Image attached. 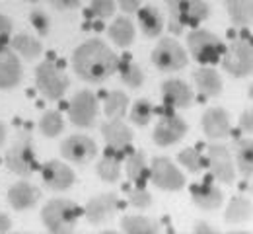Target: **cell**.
Here are the masks:
<instances>
[{
	"mask_svg": "<svg viewBox=\"0 0 253 234\" xmlns=\"http://www.w3.org/2000/svg\"><path fill=\"white\" fill-rule=\"evenodd\" d=\"M195 84L201 92V96H207V98H216L222 92V80L218 76L216 70L212 68H199L195 74Z\"/></svg>",
	"mask_w": 253,
	"mask_h": 234,
	"instance_id": "obj_22",
	"label": "cell"
},
{
	"mask_svg": "<svg viewBox=\"0 0 253 234\" xmlns=\"http://www.w3.org/2000/svg\"><path fill=\"white\" fill-rule=\"evenodd\" d=\"M12 35V20L0 14V39H8Z\"/></svg>",
	"mask_w": 253,
	"mask_h": 234,
	"instance_id": "obj_42",
	"label": "cell"
},
{
	"mask_svg": "<svg viewBox=\"0 0 253 234\" xmlns=\"http://www.w3.org/2000/svg\"><path fill=\"white\" fill-rule=\"evenodd\" d=\"M209 166L212 170V176L218 178L224 184L234 182V162L224 144H211L209 146Z\"/></svg>",
	"mask_w": 253,
	"mask_h": 234,
	"instance_id": "obj_14",
	"label": "cell"
},
{
	"mask_svg": "<svg viewBox=\"0 0 253 234\" xmlns=\"http://www.w3.org/2000/svg\"><path fill=\"white\" fill-rule=\"evenodd\" d=\"M191 197L193 201L201 207V209H207V211H212V209H218L222 205V191L209 180L205 184H197L191 187Z\"/></svg>",
	"mask_w": 253,
	"mask_h": 234,
	"instance_id": "obj_21",
	"label": "cell"
},
{
	"mask_svg": "<svg viewBox=\"0 0 253 234\" xmlns=\"http://www.w3.org/2000/svg\"><path fill=\"white\" fill-rule=\"evenodd\" d=\"M150 180L156 187L166 191H179L185 186L183 174L177 170L175 164H171L169 158H154L150 168Z\"/></svg>",
	"mask_w": 253,
	"mask_h": 234,
	"instance_id": "obj_10",
	"label": "cell"
},
{
	"mask_svg": "<svg viewBox=\"0 0 253 234\" xmlns=\"http://www.w3.org/2000/svg\"><path fill=\"white\" fill-rule=\"evenodd\" d=\"M121 229H123V233H130V234H154V233H158L156 223H152V221H150V219H146V217H138V215L125 217V219L121 221Z\"/></svg>",
	"mask_w": 253,
	"mask_h": 234,
	"instance_id": "obj_31",
	"label": "cell"
},
{
	"mask_svg": "<svg viewBox=\"0 0 253 234\" xmlns=\"http://www.w3.org/2000/svg\"><path fill=\"white\" fill-rule=\"evenodd\" d=\"M126 176L136 184L142 186L146 178V156L144 152H132L126 160Z\"/></svg>",
	"mask_w": 253,
	"mask_h": 234,
	"instance_id": "obj_33",
	"label": "cell"
},
{
	"mask_svg": "<svg viewBox=\"0 0 253 234\" xmlns=\"http://www.w3.org/2000/svg\"><path fill=\"white\" fill-rule=\"evenodd\" d=\"M152 63L162 70V72H171L179 70L187 65V53L175 39H162L156 49L152 51Z\"/></svg>",
	"mask_w": 253,
	"mask_h": 234,
	"instance_id": "obj_9",
	"label": "cell"
},
{
	"mask_svg": "<svg viewBox=\"0 0 253 234\" xmlns=\"http://www.w3.org/2000/svg\"><path fill=\"white\" fill-rule=\"evenodd\" d=\"M12 49H14L18 55H22L24 59L32 61V59L41 55V49H43V47H41L39 39H35L32 35L18 34L16 37H12Z\"/></svg>",
	"mask_w": 253,
	"mask_h": 234,
	"instance_id": "obj_28",
	"label": "cell"
},
{
	"mask_svg": "<svg viewBox=\"0 0 253 234\" xmlns=\"http://www.w3.org/2000/svg\"><path fill=\"white\" fill-rule=\"evenodd\" d=\"M97 98L94 96V92L90 90H80L72 96V100L68 103V117L76 127L88 129L95 123L97 117Z\"/></svg>",
	"mask_w": 253,
	"mask_h": 234,
	"instance_id": "obj_7",
	"label": "cell"
},
{
	"mask_svg": "<svg viewBox=\"0 0 253 234\" xmlns=\"http://www.w3.org/2000/svg\"><path fill=\"white\" fill-rule=\"evenodd\" d=\"M117 205H119V201H117L115 193H101V195L88 201L84 213L92 225H101L115 215Z\"/></svg>",
	"mask_w": 253,
	"mask_h": 234,
	"instance_id": "obj_15",
	"label": "cell"
},
{
	"mask_svg": "<svg viewBox=\"0 0 253 234\" xmlns=\"http://www.w3.org/2000/svg\"><path fill=\"white\" fill-rule=\"evenodd\" d=\"M128 201H130V205L136 207V209H148V207L152 205V195H150L142 186H138V187H134V189L130 191Z\"/></svg>",
	"mask_w": 253,
	"mask_h": 234,
	"instance_id": "obj_38",
	"label": "cell"
},
{
	"mask_svg": "<svg viewBox=\"0 0 253 234\" xmlns=\"http://www.w3.org/2000/svg\"><path fill=\"white\" fill-rule=\"evenodd\" d=\"M119 74H121V80L125 82L128 88H138L142 86L144 82V72L138 65H134L130 59H125V61H119Z\"/></svg>",
	"mask_w": 253,
	"mask_h": 234,
	"instance_id": "obj_32",
	"label": "cell"
},
{
	"mask_svg": "<svg viewBox=\"0 0 253 234\" xmlns=\"http://www.w3.org/2000/svg\"><path fill=\"white\" fill-rule=\"evenodd\" d=\"M252 191H253V187H252Z\"/></svg>",
	"mask_w": 253,
	"mask_h": 234,
	"instance_id": "obj_49",
	"label": "cell"
},
{
	"mask_svg": "<svg viewBox=\"0 0 253 234\" xmlns=\"http://www.w3.org/2000/svg\"><path fill=\"white\" fill-rule=\"evenodd\" d=\"M35 84L47 100H59L68 88V78L55 61H43L35 70Z\"/></svg>",
	"mask_w": 253,
	"mask_h": 234,
	"instance_id": "obj_4",
	"label": "cell"
},
{
	"mask_svg": "<svg viewBox=\"0 0 253 234\" xmlns=\"http://www.w3.org/2000/svg\"><path fill=\"white\" fill-rule=\"evenodd\" d=\"M177 158H179V162L187 168L189 172H193V174H197L201 168L205 166V164H203V156H201V152H199L197 148H185L183 152H179Z\"/></svg>",
	"mask_w": 253,
	"mask_h": 234,
	"instance_id": "obj_36",
	"label": "cell"
},
{
	"mask_svg": "<svg viewBox=\"0 0 253 234\" xmlns=\"http://www.w3.org/2000/svg\"><path fill=\"white\" fill-rule=\"evenodd\" d=\"M234 24L248 26L253 22V0H224Z\"/></svg>",
	"mask_w": 253,
	"mask_h": 234,
	"instance_id": "obj_27",
	"label": "cell"
},
{
	"mask_svg": "<svg viewBox=\"0 0 253 234\" xmlns=\"http://www.w3.org/2000/svg\"><path fill=\"white\" fill-rule=\"evenodd\" d=\"M6 166L10 172L26 178L35 170V154H33V140L28 133H24L6 152Z\"/></svg>",
	"mask_w": 253,
	"mask_h": 234,
	"instance_id": "obj_6",
	"label": "cell"
},
{
	"mask_svg": "<svg viewBox=\"0 0 253 234\" xmlns=\"http://www.w3.org/2000/svg\"><path fill=\"white\" fill-rule=\"evenodd\" d=\"M82 0H49V4L57 10H74L80 6Z\"/></svg>",
	"mask_w": 253,
	"mask_h": 234,
	"instance_id": "obj_40",
	"label": "cell"
},
{
	"mask_svg": "<svg viewBox=\"0 0 253 234\" xmlns=\"http://www.w3.org/2000/svg\"><path fill=\"white\" fill-rule=\"evenodd\" d=\"M107 34H109V39L115 45H119V47L125 49V47H128L132 43V39H134V26H132V22L128 18H117L109 26Z\"/></svg>",
	"mask_w": 253,
	"mask_h": 234,
	"instance_id": "obj_25",
	"label": "cell"
},
{
	"mask_svg": "<svg viewBox=\"0 0 253 234\" xmlns=\"http://www.w3.org/2000/svg\"><path fill=\"white\" fill-rule=\"evenodd\" d=\"M252 217H253V205L246 197H234V199L230 201L226 213H224L226 223H234V225L246 223Z\"/></svg>",
	"mask_w": 253,
	"mask_h": 234,
	"instance_id": "obj_26",
	"label": "cell"
},
{
	"mask_svg": "<svg viewBox=\"0 0 253 234\" xmlns=\"http://www.w3.org/2000/svg\"><path fill=\"white\" fill-rule=\"evenodd\" d=\"M101 135H103L109 148L121 150V152H125V148H128V144L132 140V131L126 127L125 123H121V119L105 121L101 125Z\"/></svg>",
	"mask_w": 253,
	"mask_h": 234,
	"instance_id": "obj_18",
	"label": "cell"
},
{
	"mask_svg": "<svg viewBox=\"0 0 253 234\" xmlns=\"http://www.w3.org/2000/svg\"><path fill=\"white\" fill-rule=\"evenodd\" d=\"M61 152L66 160L74 164H88L97 152L95 142L86 135H72L64 139L61 144Z\"/></svg>",
	"mask_w": 253,
	"mask_h": 234,
	"instance_id": "obj_11",
	"label": "cell"
},
{
	"mask_svg": "<svg viewBox=\"0 0 253 234\" xmlns=\"http://www.w3.org/2000/svg\"><path fill=\"white\" fill-rule=\"evenodd\" d=\"M250 96L253 98V84H252V88H250Z\"/></svg>",
	"mask_w": 253,
	"mask_h": 234,
	"instance_id": "obj_47",
	"label": "cell"
},
{
	"mask_svg": "<svg viewBox=\"0 0 253 234\" xmlns=\"http://www.w3.org/2000/svg\"><path fill=\"white\" fill-rule=\"evenodd\" d=\"M162 98L164 103L171 109L189 107L193 101V92L183 80H168L162 86Z\"/></svg>",
	"mask_w": 253,
	"mask_h": 234,
	"instance_id": "obj_17",
	"label": "cell"
},
{
	"mask_svg": "<svg viewBox=\"0 0 253 234\" xmlns=\"http://www.w3.org/2000/svg\"><path fill=\"white\" fill-rule=\"evenodd\" d=\"M41 174H43L45 186L53 191H64L74 184V172L59 160H49L43 166Z\"/></svg>",
	"mask_w": 253,
	"mask_h": 234,
	"instance_id": "obj_13",
	"label": "cell"
},
{
	"mask_svg": "<svg viewBox=\"0 0 253 234\" xmlns=\"http://www.w3.org/2000/svg\"><path fill=\"white\" fill-rule=\"evenodd\" d=\"M22 63L12 51H0V90L16 88L22 82Z\"/></svg>",
	"mask_w": 253,
	"mask_h": 234,
	"instance_id": "obj_16",
	"label": "cell"
},
{
	"mask_svg": "<svg viewBox=\"0 0 253 234\" xmlns=\"http://www.w3.org/2000/svg\"><path fill=\"white\" fill-rule=\"evenodd\" d=\"M187 45L193 59L201 65H214L224 57V43L214 34L207 30H195L187 37Z\"/></svg>",
	"mask_w": 253,
	"mask_h": 234,
	"instance_id": "obj_3",
	"label": "cell"
},
{
	"mask_svg": "<svg viewBox=\"0 0 253 234\" xmlns=\"http://www.w3.org/2000/svg\"><path fill=\"white\" fill-rule=\"evenodd\" d=\"M195 233H212V229H209L207 223H197L195 225Z\"/></svg>",
	"mask_w": 253,
	"mask_h": 234,
	"instance_id": "obj_45",
	"label": "cell"
},
{
	"mask_svg": "<svg viewBox=\"0 0 253 234\" xmlns=\"http://www.w3.org/2000/svg\"><path fill=\"white\" fill-rule=\"evenodd\" d=\"M72 67L86 82H103L117 72L119 59L101 39H90L74 51Z\"/></svg>",
	"mask_w": 253,
	"mask_h": 234,
	"instance_id": "obj_1",
	"label": "cell"
},
{
	"mask_svg": "<svg viewBox=\"0 0 253 234\" xmlns=\"http://www.w3.org/2000/svg\"><path fill=\"white\" fill-rule=\"evenodd\" d=\"M128 107V98H126L123 92L119 90H113L105 96V101H103V111L109 119H119L123 117Z\"/></svg>",
	"mask_w": 253,
	"mask_h": 234,
	"instance_id": "obj_30",
	"label": "cell"
},
{
	"mask_svg": "<svg viewBox=\"0 0 253 234\" xmlns=\"http://www.w3.org/2000/svg\"><path fill=\"white\" fill-rule=\"evenodd\" d=\"M169 8V20L185 26H199L209 16V4L203 0H166Z\"/></svg>",
	"mask_w": 253,
	"mask_h": 234,
	"instance_id": "obj_8",
	"label": "cell"
},
{
	"mask_svg": "<svg viewBox=\"0 0 253 234\" xmlns=\"http://www.w3.org/2000/svg\"><path fill=\"white\" fill-rule=\"evenodd\" d=\"M240 127L246 133H253V109H246L240 117Z\"/></svg>",
	"mask_w": 253,
	"mask_h": 234,
	"instance_id": "obj_41",
	"label": "cell"
},
{
	"mask_svg": "<svg viewBox=\"0 0 253 234\" xmlns=\"http://www.w3.org/2000/svg\"><path fill=\"white\" fill-rule=\"evenodd\" d=\"M140 2H142V0H119V6H121V10H123V12L132 14V12H136V10H138Z\"/></svg>",
	"mask_w": 253,
	"mask_h": 234,
	"instance_id": "obj_43",
	"label": "cell"
},
{
	"mask_svg": "<svg viewBox=\"0 0 253 234\" xmlns=\"http://www.w3.org/2000/svg\"><path fill=\"white\" fill-rule=\"evenodd\" d=\"M236 162L244 178L253 176V139H244L236 144Z\"/></svg>",
	"mask_w": 253,
	"mask_h": 234,
	"instance_id": "obj_29",
	"label": "cell"
},
{
	"mask_svg": "<svg viewBox=\"0 0 253 234\" xmlns=\"http://www.w3.org/2000/svg\"><path fill=\"white\" fill-rule=\"evenodd\" d=\"M4 140H6V127H4L2 123H0V148H2Z\"/></svg>",
	"mask_w": 253,
	"mask_h": 234,
	"instance_id": "obj_46",
	"label": "cell"
},
{
	"mask_svg": "<svg viewBox=\"0 0 253 234\" xmlns=\"http://www.w3.org/2000/svg\"><path fill=\"white\" fill-rule=\"evenodd\" d=\"M12 229V221L6 213H0V233H10Z\"/></svg>",
	"mask_w": 253,
	"mask_h": 234,
	"instance_id": "obj_44",
	"label": "cell"
},
{
	"mask_svg": "<svg viewBox=\"0 0 253 234\" xmlns=\"http://www.w3.org/2000/svg\"><path fill=\"white\" fill-rule=\"evenodd\" d=\"M30 22L35 28V32L39 35H47L49 34V16L43 12V10H35L30 14Z\"/></svg>",
	"mask_w": 253,
	"mask_h": 234,
	"instance_id": "obj_39",
	"label": "cell"
},
{
	"mask_svg": "<svg viewBox=\"0 0 253 234\" xmlns=\"http://www.w3.org/2000/svg\"><path fill=\"white\" fill-rule=\"evenodd\" d=\"M121 158H123V152L121 150L109 148L105 152V156L97 164V176L103 182H111V184L117 182L119 176H121Z\"/></svg>",
	"mask_w": 253,
	"mask_h": 234,
	"instance_id": "obj_23",
	"label": "cell"
},
{
	"mask_svg": "<svg viewBox=\"0 0 253 234\" xmlns=\"http://www.w3.org/2000/svg\"><path fill=\"white\" fill-rule=\"evenodd\" d=\"M82 209L68 199L49 201L41 211V221L49 233L64 234L72 233L76 227V221L80 217Z\"/></svg>",
	"mask_w": 253,
	"mask_h": 234,
	"instance_id": "obj_2",
	"label": "cell"
},
{
	"mask_svg": "<svg viewBox=\"0 0 253 234\" xmlns=\"http://www.w3.org/2000/svg\"><path fill=\"white\" fill-rule=\"evenodd\" d=\"M115 12V2L113 0H92L90 2V14L95 18H109Z\"/></svg>",
	"mask_w": 253,
	"mask_h": 234,
	"instance_id": "obj_37",
	"label": "cell"
},
{
	"mask_svg": "<svg viewBox=\"0 0 253 234\" xmlns=\"http://www.w3.org/2000/svg\"><path fill=\"white\" fill-rule=\"evenodd\" d=\"M138 24H140V30L144 32V35H148V37H156L164 30V18H162L158 8H154V6L140 8Z\"/></svg>",
	"mask_w": 253,
	"mask_h": 234,
	"instance_id": "obj_24",
	"label": "cell"
},
{
	"mask_svg": "<svg viewBox=\"0 0 253 234\" xmlns=\"http://www.w3.org/2000/svg\"><path fill=\"white\" fill-rule=\"evenodd\" d=\"M152 105H150V101L148 100H138L134 105H132V111H130V121L134 123V125H138V127H144V125H148L150 123V119H152Z\"/></svg>",
	"mask_w": 253,
	"mask_h": 234,
	"instance_id": "obj_35",
	"label": "cell"
},
{
	"mask_svg": "<svg viewBox=\"0 0 253 234\" xmlns=\"http://www.w3.org/2000/svg\"><path fill=\"white\" fill-rule=\"evenodd\" d=\"M222 67L232 76L242 78L253 72V43L250 41H234L228 51H224Z\"/></svg>",
	"mask_w": 253,
	"mask_h": 234,
	"instance_id": "obj_5",
	"label": "cell"
},
{
	"mask_svg": "<svg viewBox=\"0 0 253 234\" xmlns=\"http://www.w3.org/2000/svg\"><path fill=\"white\" fill-rule=\"evenodd\" d=\"M39 197H41L39 189L28 182H18L8 189V203L16 211H28V209L35 207Z\"/></svg>",
	"mask_w": 253,
	"mask_h": 234,
	"instance_id": "obj_19",
	"label": "cell"
},
{
	"mask_svg": "<svg viewBox=\"0 0 253 234\" xmlns=\"http://www.w3.org/2000/svg\"><path fill=\"white\" fill-rule=\"evenodd\" d=\"M203 129L211 139H224L230 133V119L222 107H211L203 115Z\"/></svg>",
	"mask_w": 253,
	"mask_h": 234,
	"instance_id": "obj_20",
	"label": "cell"
},
{
	"mask_svg": "<svg viewBox=\"0 0 253 234\" xmlns=\"http://www.w3.org/2000/svg\"><path fill=\"white\" fill-rule=\"evenodd\" d=\"M185 133H187L185 121L173 113H166L164 117H160L158 125L154 129V142L160 146H169L181 140Z\"/></svg>",
	"mask_w": 253,
	"mask_h": 234,
	"instance_id": "obj_12",
	"label": "cell"
},
{
	"mask_svg": "<svg viewBox=\"0 0 253 234\" xmlns=\"http://www.w3.org/2000/svg\"><path fill=\"white\" fill-rule=\"evenodd\" d=\"M28 2H39V0H28Z\"/></svg>",
	"mask_w": 253,
	"mask_h": 234,
	"instance_id": "obj_48",
	"label": "cell"
},
{
	"mask_svg": "<svg viewBox=\"0 0 253 234\" xmlns=\"http://www.w3.org/2000/svg\"><path fill=\"white\" fill-rule=\"evenodd\" d=\"M63 129H64V121L59 111H45L43 117L39 119V131L45 135V137H49V139H53V137H57L59 133H63Z\"/></svg>",
	"mask_w": 253,
	"mask_h": 234,
	"instance_id": "obj_34",
	"label": "cell"
}]
</instances>
